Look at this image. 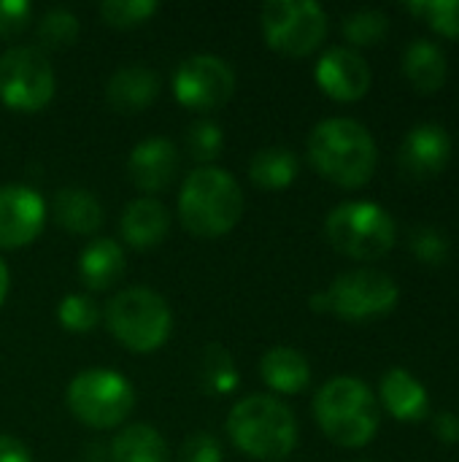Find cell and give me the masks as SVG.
Listing matches in <instances>:
<instances>
[{
  "mask_svg": "<svg viewBox=\"0 0 459 462\" xmlns=\"http://www.w3.org/2000/svg\"><path fill=\"white\" fill-rule=\"evenodd\" d=\"M57 319L68 333H92L100 322V311L89 295H65L57 306Z\"/></svg>",
  "mask_w": 459,
  "mask_h": 462,
  "instance_id": "28",
  "label": "cell"
},
{
  "mask_svg": "<svg viewBox=\"0 0 459 462\" xmlns=\"http://www.w3.org/2000/svg\"><path fill=\"white\" fill-rule=\"evenodd\" d=\"M260 379L281 395H298L311 382V365L295 346H271L260 357Z\"/></svg>",
  "mask_w": 459,
  "mask_h": 462,
  "instance_id": "19",
  "label": "cell"
},
{
  "mask_svg": "<svg viewBox=\"0 0 459 462\" xmlns=\"http://www.w3.org/2000/svg\"><path fill=\"white\" fill-rule=\"evenodd\" d=\"M78 38V16L68 8H49L38 19V41L43 49H68Z\"/></svg>",
  "mask_w": 459,
  "mask_h": 462,
  "instance_id": "26",
  "label": "cell"
},
{
  "mask_svg": "<svg viewBox=\"0 0 459 462\" xmlns=\"http://www.w3.org/2000/svg\"><path fill=\"white\" fill-rule=\"evenodd\" d=\"M106 328L124 349L149 355L170 338L173 314L160 292L149 287H130L116 292L106 306Z\"/></svg>",
  "mask_w": 459,
  "mask_h": 462,
  "instance_id": "5",
  "label": "cell"
},
{
  "mask_svg": "<svg viewBox=\"0 0 459 462\" xmlns=\"http://www.w3.org/2000/svg\"><path fill=\"white\" fill-rule=\"evenodd\" d=\"M119 230L133 249H151L165 241L170 230V214L157 198H135L124 206Z\"/></svg>",
  "mask_w": 459,
  "mask_h": 462,
  "instance_id": "17",
  "label": "cell"
},
{
  "mask_svg": "<svg viewBox=\"0 0 459 462\" xmlns=\"http://www.w3.org/2000/svg\"><path fill=\"white\" fill-rule=\"evenodd\" d=\"M51 217L73 236H95L103 225V206L89 189L65 187L51 200Z\"/></svg>",
  "mask_w": 459,
  "mask_h": 462,
  "instance_id": "20",
  "label": "cell"
},
{
  "mask_svg": "<svg viewBox=\"0 0 459 462\" xmlns=\"http://www.w3.org/2000/svg\"><path fill=\"white\" fill-rule=\"evenodd\" d=\"M403 70L419 92H436L446 81L449 62L438 43L417 38L409 43V49L403 54Z\"/></svg>",
  "mask_w": 459,
  "mask_h": 462,
  "instance_id": "23",
  "label": "cell"
},
{
  "mask_svg": "<svg viewBox=\"0 0 459 462\" xmlns=\"http://www.w3.org/2000/svg\"><path fill=\"white\" fill-rule=\"evenodd\" d=\"M317 84L325 95L341 103L360 100L371 89V68L365 57L349 46H333L327 49L317 62Z\"/></svg>",
  "mask_w": 459,
  "mask_h": 462,
  "instance_id": "13",
  "label": "cell"
},
{
  "mask_svg": "<svg viewBox=\"0 0 459 462\" xmlns=\"http://www.w3.org/2000/svg\"><path fill=\"white\" fill-rule=\"evenodd\" d=\"M268 46L287 57H306L327 35V14L314 0H268L260 11Z\"/></svg>",
  "mask_w": 459,
  "mask_h": 462,
  "instance_id": "9",
  "label": "cell"
},
{
  "mask_svg": "<svg viewBox=\"0 0 459 462\" xmlns=\"http://www.w3.org/2000/svg\"><path fill=\"white\" fill-rule=\"evenodd\" d=\"M308 160L333 184L354 189L371 181L379 152L365 125L357 119L333 116L311 130Z\"/></svg>",
  "mask_w": 459,
  "mask_h": 462,
  "instance_id": "2",
  "label": "cell"
},
{
  "mask_svg": "<svg viewBox=\"0 0 459 462\" xmlns=\"http://www.w3.org/2000/svg\"><path fill=\"white\" fill-rule=\"evenodd\" d=\"M160 87L162 81L149 65L133 62V65H122L108 79L106 100L119 114H138V111H146L160 97Z\"/></svg>",
  "mask_w": 459,
  "mask_h": 462,
  "instance_id": "16",
  "label": "cell"
},
{
  "mask_svg": "<svg viewBox=\"0 0 459 462\" xmlns=\"http://www.w3.org/2000/svg\"><path fill=\"white\" fill-rule=\"evenodd\" d=\"M411 252L417 254L419 263L427 265H441L449 257V241L441 230L436 227H417L411 233Z\"/></svg>",
  "mask_w": 459,
  "mask_h": 462,
  "instance_id": "32",
  "label": "cell"
},
{
  "mask_svg": "<svg viewBox=\"0 0 459 462\" xmlns=\"http://www.w3.org/2000/svg\"><path fill=\"white\" fill-rule=\"evenodd\" d=\"M390 32V19L379 8H360L344 19V35L357 46H376Z\"/></svg>",
  "mask_w": 459,
  "mask_h": 462,
  "instance_id": "27",
  "label": "cell"
},
{
  "mask_svg": "<svg viewBox=\"0 0 459 462\" xmlns=\"http://www.w3.org/2000/svg\"><path fill=\"white\" fill-rule=\"evenodd\" d=\"M433 430L438 441L444 444H459V417L454 411H444L433 420Z\"/></svg>",
  "mask_w": 459,
  "mask_h": 462,
  "instance_id": "35",
  "label": "cell"
},
{
  "mask_svg": "<svg viewBox=\"0 0 459 462\" xmlns=\"http://www.w3.org/2000/svg\"><path fill=\"white\" fill-rule=\"evenodd\" d=\"M57 89L49 57L35 46H11L0 54V103L11 111H43Z\"/></svg>",
  "mask_w": 459,
  "mask_h": 462,
  "instance_id": "10",
  "label": "cell"
},
{
  "mask_svg": "<svg viewBox=\"0 0 459 462\" xmlns=\"http://www.w3.org/2000/svg\"><path fill=\"white\" fill-rule=\"evenodd\" d=\"M127 268L124 249L114 238H95L78 254V276L87 290L103 292L122 282Z\"/></svg>",
  "mask_w": 459,
  "mask_h": 462,
  "instance_id": "18",
  "label": "cell"
},
{
  "mask_svg": "<svg viewBox=\"0 0 459 462\" xmlns=\"http://www.w3.org/2000/svg\"><path fill=\"white\" fill-rule=\"evenodd\" d=\"M235 92V70L214 54H192L173 73L176 100L197 114L222 108Z\"/></svg>",
  "mask_w": 459,
  "mask_h": 462,
  "instance_id": "11",
  "label": "cell"
},
{
  "mask_svg": "<svg viewBox=\"0 0 459 462\" xmlns=\"http://www.w3.org/2000/svg\"><path fill=\"white\" fill-rule=\"evenodd\" d=\"M157 8L160 5L154 0H103L100 16L111 27L130 30V27H138L146 19H151L157 14Z\"/></svg>",
  "mask_w": 459,
  "mask_h": 462,
  "instance_id": "29",
  "label": "cell"
},
{
  "mask_svg": "<svg viewBox=\"0 0 459 462\" xmlns=\"http://www.w3.org/2000/svg\"><path fill=\"white\" fill-rule=\"evenodd\" d=\"M8 284H11V273H8V265L0 260V306L5 303V295H8Z\"/></svg>",
  "mask_w": 459,
  "mask_h": 462,
  "instance_id": "37",
  "label": "cell"
},
{
  "mask_svg": "<svg viewBox=\"0 0 459 462\" xmlns=\"http://www.w3.org/2000/svg\"><path fill=\"white\" fill-rule=\"evenodd\" d=\"M179 173V152L168 138H146L133 146L127 157V176L133 187L146 195H157L173 184Z\"/></svg>",
  "mask_w": 459,
  "mask_h": 462,
  "instance_id": "15",
  "label": "cell"
},
{
  "mask_svg": "<svg viewBox=\"0 0 459 462\" xmlns=\"http://www.w3.org/2000/svg\"><path fill=\"white\" fill-rule=\"evenodd\" d=\"M325 233L330 246L352 260H379L395 246V219L368 200L335 206L327 214Z\"/></svg>",
  "mask_w": 459,
  "mask_h": 462,
  "instance_id": "8",
  "label": "cell"
},
{
  "mask_svg": "<svg viewBox=\"0 0 459 462\" xmlns=\"http://www.w3.org/2000/svg\"><path fill=\"white\" fill-rule=\"evenodd\" d=\"M452 157V138L436 122L414 125L400 143V168L414 179L438 176Z\"/></svg>",
  "mask_w": 459,
  "mask_h": 462,
  "instance_id": "14",
  "label": "cell"
},
{
  "mask_svg": "<svg viewBox=\"0 0 459 462\" xmlns=\"http://www.w3.org/2000/svg\"><path fill=\"white\" fill-rule=\"evenodd\" d=\"M227 436L252 460L281 462L298 447V422L279 398L249 395L230 409Z\"/></svg>",
  "mask_w": 459,
  "mask_h": 462,
  "instance_id": "3",
  "label": "cell"
},
{
  "mask_svg": "<svg viewBox=\"0 0 459 462\" xmlns=\"http://www.w3.org/2000/svg\"><path fill=\"white\" fill-rule=\"evenodd\" d=\"M406 8L427 19V24L436 32L459 38V0H414V3H406Z\"/></svg>",
  "mask_w": 459,
  "mask_h": 462,
  "instance_id": "30",
  "label": "cell"
},
{
  "mask_svg": "<svg viewBox=\"0 0 459 462\" xmlns=\"http://www.w3.org/2000/svg\"><path fill=\"white\" fill-rule=\"evenodd\" d=\"M111 462H170V449L157 428L135 422L114 436Z\"/></svg>",
  "mask_w": 459,
  "mask_h": 462,
  "instance_id": "22",
  "label": "cell"
},
{
  "mask_svg": "<svg viewBox=\"0 0 459 462\" xmlns=\"http://www.w3.org/2000/svg\"><path fill=\"white\" fill-rule=\"evenodd\" d=\"M400 290L392 276L373 271V268H357L341 273L325 292L311 295L314 311H330L346 322H368L387 317L398 306Z\"/></svg>",
  "mask_w": 459,
  "mask_h": 462,
  "instance_id": "7",
  "label": "cell"
},
{
  "mask_svg": "<svg viewBox=\"0 0 459 462\" xmlns=\"http://www.w3.org/2000/svg\"><path fill=\"white\" fill-rule=\"evenodd\" d=\"M68 411L92 430L119 428L135 409L133 384L108 368H87L76 374L65 390Z\"/></svg>",
  "mask_w": 459,
  "mask_h": 462,
  "instance_id": "6",
  "label": "cell"
},
{
  "mask_svg": "<svg viewBox=\"0 0 459 462\" xmlns=\"http://www.w3.org/2000/svg\"><path fill=\"white\" fill-rule=\"evenodd\" d=\"M298 157L287 146H265L249 162V179L260 189H287L298 179Z\"/></svg>",
  "mask_w": 459,
  "mask_h": 462,
  "instance_id": "24",
  "label": "cell"
},
{
  "mask_svg": "<svg viewBox=\"0 0 459 462\" xmlns=\"http://www.w3.org/2000/svg\"><path fill=\"white\" fill-rule=\"evenodd\" d=\"M46 225V203L32 187H0V249L32 244Z\"/></svg>",
  "mask_w": 459,
  "mask_h": 462,
  "instance_id": "12",
  "label": "cell"
},
{
  "mask_svg": "<svg viewBox=\"0 0 459 462\" xmlns=\"http://www.w3.org/2000/svg\"><path fill=\"white\" fill-rule=\"evenodd\" d=\"M179 462H225V452L211 433H195L184 441Z\"/></svg>",
  "mask_w": 459,
  "mask_h": 462,
  "instance_id": "34",
  "label": "cell"
},
{
  "mask_svg": "<svg viewBox=\"0 0 459 462\" xmlns=\"http://www.w3.org/2000/svg\"><path fill=\"white\" fill-rule=\"evenodd\" d=\"M381 401H384V409L400 422H419L430 406L425 384L406 368H390L384 374Z\"/></svg>",
  "mask_w": 459,
  "mask_h": 462,
  "instance_id": "21",
  "label": "cell"
},
{
  "mask_svg": "<svg viewBox=\"0 0 459 462\" xmlns=\"http://www.w3.org/2000/svg\"><path fill=\"white\" fill-rule=\"evenodd\" d=\"M222 146H225V133L216 122L211 119H197L189 125L187 130V149L189 154L203 162V165H211L219 154H222Z\"/></svg>",
  "mask_w": 459,
  "mask_h": 462,
  "instance_id": "31",
  "label": "cell"
},
{
  "mask_svg": "<svg viewBox=\"0 0 459 462\" xmlns=\"http://www.w3.org/2000/svg\"><path fill=\"white\" fill-rule=\"evenodd\" d=\"M32 22V5L27 0H0V38H16Z\"/></svg>",
  "mask_w": 459,
  "mask_h": 462,
  "instance_id": "33",
  "label": "cell"
},
{
  "mask_svg": "<svg viewBox=\"0 0 459 462\" xmlns=\"http://www.w3.org/2000/svg\"><path fill=\"white\" fill-rule=\"evenodd\" d=\"M0 462H32V455L19 439L0 433Z\"/></svg>",
  "mask_w": 459,
  "mask_h": 462,
  "instance_id": "36",
  "label": "cell"
},
{
  "mask_svg": "<svg viewBox=\"0 0 459 462\" xmlns=\"http://www.w3.org/2000/svg\"><path fill=\"white\" fill-rule=\"evenodd\" d=\"M243 217V192L235 176L216 165L195 168L179 192V219L195 238H222Z\"/></svg>",
  "mask_w": 459,
  "mask_h": 462,
  "instance_id": "1",
  "label": "cell"
},
{
  "mask_svg": "<svg viewBox=\"0 0 459 462\" xmlns=\"http://www.w3.org/2000/svg\"><path fill=\"white\" fill-rule=\"evenodd\" d=\"M197 382H200V390L214 398H222V395H230L238 390L241 374L235 368L233 355L222 344L211 341L203 346L200 365H197Z\"/></svg>",
  "mask_w": 459,
  "mask_h": 462,
  "instance_id": "25",
  "label": "cell"
},
{
  "mask_svg": "<svg viewBox=\"0 0 459 462\" xmlns=\"http://www.w3.org/2000/svg\"><path fill=\"white\" fill-rule=\"evenodd\" d=\"M314 417L322 433L346 449H360L379 430V401L371 387L354 376L330 379L314 398Z\"/></svg>",
  "mask_w": 459,
  "mask_h": 462,
  "instance_id": "4",
  "label": "cell"
}]
</instances>
